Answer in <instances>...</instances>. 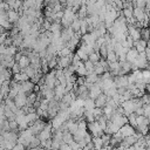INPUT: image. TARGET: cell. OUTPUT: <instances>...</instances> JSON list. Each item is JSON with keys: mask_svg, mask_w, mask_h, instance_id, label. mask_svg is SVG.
Wrapping results in <instances>:
<instances>
[{"mask_svg": "<svg viewBox=\"0 0 150 150\" xmlns=\"http://www.w3.org/2000/svg\"><path fill=\"white\" fill-rule=\"evenodd\" d=\"M7 121H8V120H7ZM8 127H9V130H11V131L16 130V129H18V123H16V121H15V120H9V121H8Z\"/></svg>", "mask_w": 150, "mask_h": 150, "instance_id": "44", "label": "cell"}, {"mask_svg": "<svg viewBox=\"0 0 150 150\" xmlns=\"http://www.w3.org/2000/svg\"><path fill=\"white\" fill-rule=\"evenodd\" d=\"M11 71H12V74H18V73H20V71H21V68H20V66H19V64L15 62V63L12 66Z\"/></svg>", "mask_w": 150, "mask_h": 150, "instance_id": "46", "label": "cell"}, {"mask_svg": "<svg viewBox=\"0 0 150 150\" xmlns=\"http://www.w3.org/2000/svg\"><path fill=\"white\" fill-rule=\"evenodd\" d=\"M105 60H107V62H115V61H117V56L114 52H108Z\"/></svg>", "mask_w": 150, "mask_h": 150, "instance_id": "41", "label": "cell"}, {"mask_svg": "<svg viewBox=\"0 0 150 150\" xmlns=\"http://www.w3.org/2000/svg\"><path fill=\"white\" fill-rule=\"evenodd\" d=\"M120 105H121V108H122L123 111H124V116H128L129 114H132V112H135V110H136V104H135L134 98L127 100V101L120 103Z\"/></svg>", "mask_w": 150, "mask_h": 150, "instance_id": "3", "label": "cell"}, {"mask_svg": "<svg viewBox=\"0 0 150 150\" xmlns=\"http://www.w3.org/2000/svg\"><path fill=\"white\" fill-rule=\"evenodd\" d=\"M43 79H45L43 86L46 88H48V89H54L55 82H56V79H55V75H54V70H52L50 73H47Z\"/></svg>", "mask_w": 150, "mask_h": 150, "instance_id": "6", "label": "cell"}, {"mask_svg": "<svg viewBox=\"0 0 150 150\" xmlns=\"http://www.w3.org/2000/svg\"><path fill=\"white\" fill-rule=\"evenodd\" d=\"M132 16L136 19V21L142 22V21L144 20V18H145V16H148V15L144 13L143 8H139V7H134V8H132Z\"/></svg>", "mask_w": 150, "mask_h": 150, "instance_id": "15", "label": "cell"}, {"mask_svg": "<svg viewBox=\"0 0 150 150\" xmlns=\"http://www.w3.org/2000/svg\"><path fill=\"white\" fill-rule=\"evenodd\" d=\"M26 120H27L28 124H33L36 120H39V116L35 111L34 112H28V114H26Z\"/></svg>", "mask_w": 150, "mask_h": 150, "instance_id": "30", "label": "cell"}, {"mask_svg": "<svg viewBox=\"0 0 150 150\" xmlns=\"http://www.w3.org/2000/svg\"><path fill=\"white\" fill-rule=\"evenodd\" d=\"M61 30H62V26H61L60 21H54L50 23V27H49L50 33H56V32H61Z\"/></svg>", "mask_w": 150, "mask_h": 150, "instance_id": "26", "label": "cell"}, {"mask_svg": "<svg viewBox=\"0 0 150 150\" xmlns=\"http://www.w3.org/2000/svg\"><path fill=\"white\" fill-rule=\"evenodd\" d=\"M75 73L79 75V77H83V76H86L87 75V70H86V68H84V66H83V62L81 61L80 63H79V66L75 68Z\"/></svg>", "mask_w": 150, "mask_h": 150, "instance_id": "24", "label": "cell"}, {"mask_svg": "<svg viewBox=\"0 0 150 150\" xmlns=\"http://www.w3.org/2000/svg\"><path fill=\"white\" fill-rule=\"evenodd\" d=\"M91 114H93V116H94V118H95V121H96L100 116H102V115H103L102 108H97V107H95V108L91 110Z\"/></svg>", "mask_w": 150, "mask_h": 150, "instance_id": "39", "label": "cell"}, {"mask_svg": "<svg viewBox=\"0 0 150 150\" xmlns=\"http://www.w3.org/2000/svg\"><path fill=\"white\" fill-rule=\"evenodd\" d=\"M73 141H74V139H73V135H71V134H69L67 130L62 131V143H64V144H70Z\"/></svg>", "mask_w": 150, "mask_h": 150, "instance_id": "25", "label": "cell"}, {"mask_svg": "<svg viewBox=\"0 0 150 150\" xmlns=\"http://www.w3.org/2000/svg\"><path fill=\"white\" fill-rule=\"evenodd\" d=\"M33 137H34V135L32 134L30 129L27 128V129H25V130H22V131L20 132V136H18L16 143H20V144H22L23 146H28Z\"/></svg>", "mask_w": 150, "mask_h": 150, "instance_id": "2", "label": "cell"}, {"mask_svg": "<svg viewBox=\"0 0 150 150\" xmlns=\"http://www.w3.org/2000/svg\"><path fill=\"white\" fill-rule=\"evenodd\" d=\"M45 125H46V123H45L43 121H41V120H36L33 124H30L29 129H30V131H32V134H33L34 136H38L39 132L45 128Z\"/></svg>", "mask_w": 150, "mask_h": 150, "instance_id": "7", "label": "cell"}, {"mask_svg": "<svg viewBox=\"0 0 150 150\" xmlns=\"http://www.w3.org/2000/svg\"><path fill=\"white\" fill-rule=\"evenodd\" d=\"M88 60L95 64L96 62H98V61L101 60V56L98 55V53H96V52H93V53H90V54L88 55Z\"/></svg>", "mask_w": 150, "mask_h": 150, "instance_id": "34", "label": "cell"}, {"mask_svg": "<svg viewBox=\"0 0 150 150\" xmlns=\"http://www.w3.org/2000/svg\"><path fill=\"white\" fill-rule=\"evenodd\" d=\"M6 49H7V47L5 45H0V55L1 54H6Z\"/></svg>", "mask_w": 150, "mask_h": 150, "instance_id": "51", "label": "cell"}, {"mask_svg": "<svg viewBox=\"0 0 150 150\" xmlns=\"http://www.w3.org/2000/svg\"><path fill=\"white\" fill-rule=\"evenodd\" d=\"M103 73H104L103 67L101 66V63H100V62H96V63L94 64V74H96V75L98 76V75H102Z\"/></svg>", "mask_w": 150, "mask_h": 150, "instance_id": "37", "label": "cell"}, {"mask_svg": "<svg viewBox=\"0 0 150 150\" xmlns=\"http://www.w3.org/2000/svg\"><path fill=\"white\" fill-rule=\"evenodd\" d=\"M114 81V86L116 88H121V87H127L128 86V79H127V75H121V76H115V79L112 80Z\"/></svg>", "mask_w": 150, "mask_h": 150, "instance_id": "16", "label": "cell"}, {"mask_svg": "<svg viewBox=\"0 0 150 150\" xmlns=\"http://www.w3.org/2000/svg\"><path fill=\"white\" fill-rule=\"evenodd\" d=\"M112 86H114L112 77H111V79H107V80H102L101 89H102V91H103V90H105V89H108V88H110V87H112Z\"/></svg>", "mask_w": 150, "mask_h": 150, "instance_id": "32", "label": "cell"}, {"mask_svg": "<svg viewBox=\"0 0 150 150\" xmlns=\"http://www.w3.org/2000/svg\"><path fill=\"white\" fill-rule=\"evenodd\" d=\"M141 39H143L144 41H146V42H148V39H149V33H148V28L141 29Z\"/></svg>", "mask_w": 150, "mask_h": 150, "instance_id": "45", "label": "cell"}, {"mask_svg": "<svg viewBox=\"0 0 150 150\" xmlns=\"http://www.w3.org/2000/svg\"><path fill=\"white\" fill-rule=\"evenodd\" d=\"M100 94H102V89H101L96 83H94V84L88 89V97L91 98V100H95Z\"/></svg>", "mask_w": 150, "mask_h": 150, "instance_id": "14", "label": "cell"}, {"mask_svg": "<svg viewBox=\"0 0 150 150\" xmlns=\"http://www.w3.org/2000/svg\"><path fill=\"white\" fill-rule=\"evenodd\" d=\"M134 47H135V49L138 53H143L144 49H145V47H148V42L144 41L143 39H139L137 41H134Z\"/></svg>", "mask_w": 150, "mask_h": 150, "instance_id": "21", "label": "cell"}, {"mask_svg": "<svg viewBox=\"0 0 150 150\" xmlns=\"http://www.w3.org/2000/svg\"><path fill=\"white\" fill-rule=\"evenodd\" d=\"M28 146L29 148H38V146H40V139L38 138V136H34L32 138V141H30V143H29Z\"/></svg>", "mask_w": 150, "mask_h": 150, "instance_id": "43", "label": "cell"}, {"mask_svg": "<svg viewBox=\"0 0 150 150\" xmlns=\"http://www.w3.org/2000/svg\"><path fill=\"white\" fill-rule=\"evenodd\" d=\"M91 143H93L95 150H100L103 146V143H102V138L101 137H94V138H91Z\"/></svg>", "mask_w": 150, "mask_h": 150, "instance_id": "31", "label": "cell"}, {"mask_svg": "<svg viewBox=\"0 0 150 150\" xmlns=\"http://www.w3.org/2000/svg\"><path fill=\"white\" fill-rule=\"evenodd\" d=\"M34 83L32 82V81H25V82H21L20 83V93H22V94H30V93H33V90H34Z\"/></svg>", "mask_w": 150, "mask_h": 150, "instance_id": "10", "label": "cell"}, {"mask_svg": "<svg viewBox=\"0 0 150 150\" xmlns=\"http://www.w3.org/2000/svg\"><path fill=\"white\" fill-rule=\"evenodd\" d=\"M18 53V48L16 47H14V46H8L7 47V49H6V54L7 55H11V56H14L15 54Z\"/></svg>", "mask_w": 150, "mask_h": 150, "instance_id": "42", "label": "cell"}, {"mask_svg": "<svg viewBox=\"0 0 150 150\" xmlns=\"http://www.w3.org/2000/svg\"><path fill=\"white\" fill-rule=\"evenodd\" d=\"M125 43H127V47H128L129 49L134 47V40H132L129 35H127V38H125Z\"/></svg>", "mask_w": 150, "mask_h": 150, "instance_id": "47", "label": "cell"}, {"mask_svg": "<svg viewBox=\"0 0 150 150\" xmlns=\"http://www.w3.org/2000/svg\"><path fill=\"white\" fill-rule=\"evenodd\" d=\"M20 15H19V12L16 11H13V9H8L7 11V20L9 21L11 25H15L19 20Z\"/></svg>", "mask_w": 150, "mask_h": 150, "instance_id": "19", "label": "cell"}, {"mask_svg": "<svg viewBox=\"0 0 150 150\" xmlns=\"http://www.w3.org/2000/svg\"><path fill=\"white\" fill-rule=\"evenodd\" d=\"M105 102H107V96L102 93L100 94L95 100H94V103H95V107L97 108H103L105 105Z\"/></svg>", "mask_w": 150, "mask_h": 150, "instance_id": "22", "label": "cell"}, {"mask_svg": "<svg viewBox=\"0 0 150 150\" xmlns=\"http://www.w3.org/2000/svg\"><path fill=\"white\" fill-rule=\"evenodd\" d=\"M52 131H53V128H52V124L49 123V124H46L45 125V128L39 132V135H38V138L40 139V142H42V141H46V139H48V138H50L52 137Z\"/></svg>", "mask_w": 150, "mask_h": 150, "instance_id": "5", "label": "cell"}, {"mask_svg": "<svg viewBox=\"0 0 150 150\" xmlns=\"http://www.w3.org/2000/svg\"><path fill=\"white\" fill-rule=\"evenodd\" d=\"M16 63L20 66L21 69H22V68H26V67H28V66L30 64V62H29V60H28V57H27L26 55H22V56L20 57V60H19Z\"/></svg>", "mask_w": 150, "mask_h": 150, "instance_id": "29", "label": "cell"}, {"mask_svg": "<svg viewBox=\"0 0 150 150\" xmlns=\"http://www.w3.org/2000/svg\"><path fill=\"white\" fill-rule=\"evenodd\" d=\"M132 63H135L138 69H144V68H146V67H148V60H146V57H145V55H144V52H143V53H138L137 59H136L135 62H132Z\"/></svg>", "mask_w": 150, "mask_h": 150, "instance_id": "9", "label": "cell"}, {"mask_svg": "<svg viewBox=\"0 0 150 150\" xmlns=\"http://www.w3.org/2000/svg\"><path fill=\"white\" fill-rule=\"evenodd\" d=\"M148 123H149V118L144 117L143 115L136 116V127L139 125V124H146V125H148Z\"/></svg>", "mask_w": 150, "mask_h": 150, "instance_id": "38", "label": "cell"}, {"mask_svg": "<svg viewBox=\"0 0 150 150\" xmlns=\"http://www.w3.org/2000/svg\"><path fill=\"white\" fill-rule=\"evenodd\" d=\"M75 34V32L70 28V27H67V28H62V30H61V40L63 41V42H68L69 41V39L73 36Z\"/></svg>", "mask_w": 150, "mask_h": 150, "instance_id": "17", "label": "cell"}, {"mask_svg": "<svg viewBox=\"0 0 150 150\" xmlns=\"http://www.w3.org/2000/svg\"><path fill=\"white\" fill-rule=\"evenodd\" d=\"M76 13H74L70 8H66L63 9V16L61 18L60 20V23L62 26V28H67V27H70L71 22L74 21V19H76Z\"/></svg>", "mask_w": 150, "mask_h": 150, "instance_id": "1", "label": "cell"}, {"mask_svg": "<svg viewBox=\"0 0 150 150\" xmlns=\"http://www.w3.org/2000/svg\"><path fill=\"white\" fill-rule=\"evenodd\" d=\"M80 23H81V19L76 18V19H74V21L71 22L70 28H71L75 33H79V30H80Z\"/></svg>", "mask_w": 150, "mask_h": 150, "instance_id": "35", "label": "cell"}, {"mask_svg": "<svg viewBox=\"0 0 150 150\" xmlns=\"http://www.w3.org/2000/svg\"><path fill=\"white\" fill-rule=\"evenodd\" d=\"M89 131H90V135L93 137H101L104 131L102 130V128L100 127V124L97 123V121H93V122H89V124L87 125Z\"/></svg>", "mask_w": 150, "mask_h": 150, "instance_id": "4", "label": "cell"}, {"mask_svg": "<svg viewBox=\"0 0 150 150\" xmlns=\"http://www.w3.org/2000/svg\"><path fill=\"white\" fill-rule=\"evenodd\" d=\"M76 55L79 56V59H80L82 62H84V61H87V60H88V55H87V54H86L81 48H79V49H77Z\"/></svg>", "mask_w": 150, "mask_h": 150, "instance_id": "40", "label": "cell"}, {"mask_svg": "<svg viewBox=\"0 0 150 150\" xmlns=\"http://www.w3.org/2000/svg\"><path fill=\"white\" fill-rule=\"evenodd\" d=\"M137 55H138V52L135 48H130L125 54V61L129 63H132L137 59Z\"/></svg>", "mask_w": 150, "mask_h": 150, "instance_id": "20", "label": "cell"}, {"mask_svg": "<svg viewBox=\"0 0 150 150\" xmlns=\"http://www.w3.org/2000/svg\"><path fill=\"white\" fill-rule=\"evenodd\" d=\"M12 150H25V146H23L22 144H20V143H16V144L12 148Z\"/></svg>", "mask_w": 150, "mask_h": 150, "instance_id": "48", "label": "cell"}, {"mask_svg": "<svg viewBox=\"0 0 150 150\" xmlns=\"http://www.w3.org/2000/svg\"><path fill=\"white\" fill-rule=\"evenodd\" d=\"M90 150H95V149H94V148H93V149H90Z\"/></svg>", "mask_w": 150, "mask_h": 150, "instance_id": "55", "label": "cell"}, {"mask_svg": "<svg viewBox=\"0 0 150 150\" xmlns=\"http://www.w3.org/2000/svg\"><path fill=\"white\" fill-rule=\"evenodd\" d=\"M76 16L79 18V19H84L86 16H87V9H86V5H82L79 9H77V12H76Z\"/></svg>", "mask_w": 150, "mask_h": 150, "instance_id": "33", "label": "cell"}, {"mask_svg": "<svg viewBox=\"0 0 150 150\" xmlns=\"http://www.w3.org/2000/svg\"><path fill=\"white\" fill-rule=\"evenodd\" d=\"M59 150H70V148H69V145H68V144H64V143H61V145H60V148H59Z\"/></svg>", "mask_w": 150, "mask_h": 150, "instance_id": "49", "label": "cell"}, {"mask_svg": "<svg viewBox=\"0 0 150 150\" xmlns=\"http://www.w3.org/2000/svg\"><path fill=\"white\" fill-rule=\"evenodd\" d=\"M80 36H81V34H80V33H75V34L69 39V41L66 43V46H67L71 52L75 49V47H77V46H79V42H80V39H81Z\"/></svg>", "mask_w": 150, "mask_h": 150, "instance_id": "11", "label": "cell"}, {"mask_svg": "<svg viewBox=\"0 0 150 150\" xmlns=\"http://www.w3.org/2000/svg\"><path fill=\"white\" fill-rule=\"evenodd\" d=\"M121 14L125 18V20H129L130 18H132V8H123L121 11Z\"/></svg>", "mask_w": 150, "mask_h": 150, "instance_id": "36", "label": "cell"}, {"mask_svg": "<svg viewBox=\"0 0 150 150\" xmlns=\"http://www.w3.org/2000/svg\"><path fill=\"white\" fill-rule=\"evenodd\" d=\"M54 100L56 101H61V98L63 97V95L66 94V90H64V87L61 86V84H56L54 87Z\"/></svg>", "mask_w": 150, "mask_h": 150, "instance_id": "18", "label": "cell"}, {"mask_svg": "<svg viewBox=\"0 0 150 150\" xmlns=\"http://www.w3.org/2000/svg\"><path fill=\"white\" fill-rule=\"evenodd\" d=\"M144 55H145L146 60L150 59V49H149V47H145V49H144Z\"/></svg>", "mask_w": 150, "mask_h": 150, "instance_id": "50", "label": "cell"}, {"mask_svg": "<svg viewBox=\"0 0 150 150\" xmlns=\"http://www.w3.org/2000/svg\"><path fill=\"white\" fill-rule=\"evenodd\" d=\"M95 108V103H94V100L87 97L83 100V109L84 110H93Z\"/></svg>", "mask_w": 150, "mask_h": 150, "instance_id": "23", "label": "cell"}, {"mask_svg": "<svg viewBox=\"0 0 150 150\" xmlns=\"http://www.w3.org/2000/svg\"><path fill=\"white\" fill-rule=\"evenodd\" d=\"M13 101H14L15 105H16L19 109H21V108H23V107L26 105L27 95H26V94H22V93H19V94L13 98Z\"/></svg>", "mask_w": 150, "mask_h": 150, "instance_id": "12", "label": "cell"}, {"mask_svg": "<svg viewBox=\"0 0 150 150\" xmlns=\"http://www.w3.org/2000/svg\"><path fill=\"white\" fill-rule=\"evenodd\" d=\"M125 1H131V0H125Z\"/></svg>", "mask_w": 150, "mask_h": 150, "instance_id": "54", "label": "cell"}, {"mask_svg": "<svg viewBox=\"0 0 150 150\" xmlns=\"http://www.w3.org/2000/svg\"><path fill=\"white\" fill-rule=\"evenodd\" d=\"M123 150H135V148L131 145V146H128V148H125V149H123Z\"/></svg>", "mask_w": 150, "mask_h": 150, "instance_id": "53", "label": "cell"}, {"mask_svg": "<svg viewBox=\"0 0 150 150\" xmlns=\"http://www.w3.org/2000/svg\"><path fill=\"white\" fill-rule=\"evenodd\" d=\"M13 75H14V80L13 81H15L18 83H21V82H25V81L29 80L28 76L26 74H23V73H18V74H13Z\"/></svg>", "mask_w": 150, "mask_h": 150, "instance_id": "28", "label": "cell"}, {"mask_svg": "<svg viewBox=\"0 0 150 150\" xmlns=\"http://www.w3.org/2000/svg\"><path fill=\"white\" fill-rule=\"evenodd\" d=\"M128 35L134 40V41H137L141 39V30L131 25H128Z\"/></svg>", "mask_w": 150, "mask_h": 150, "instance_id": "13", "label": "cell"}, {"mask_svg": "<svg viewBox=\"0 0 150 150\" xmlns=\"http://www.w3.org/2000/svg\"><path fill=\"white\" fill-rule=\"evenodd\" d=\"M118 132H120V135L122 136V138H124V137H128V136L134 135V134H135V128L127 123V124L122 125V127L118 129Z\"/></svg>", "mask_w": 150, "mask_h": 150, "instance_id": "8", "label": "cell"}, {"mask_svg": "<svg viewBox=\"0 0 150 150\" xmlns=\"http://www.w3.org/2000/svg\"><path fill=\"white\" fill-rule=\"evenodd\" d=\"M35 71H36V70H35V69H34V68H33V67L29 64L28 67H26V68H22L20 73H23V74H26V75L28 76V79H32V77L34 76Z\"/></svg>", "mask_w": 150, "mask_h": 150, "instance_id": "27", "label": "cell"}, {"mask_svg": "<svg viewBox=\"0 0 150 150\" xmlns=\"http://www.w3.org/2000/svg\"><path fill=\"white\" fill-rule=\"evenodd\" d=\"M4 143H5V138H4V136L0 134V145H4Z\"/></svg>", "mask_w": 150, "mask_h": 150, "instance_id": "52", "label": "cell"}]
</instances>
